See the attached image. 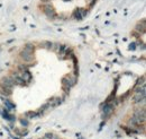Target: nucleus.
<instances>
[{
	"mask_svg": "<svg viewBox=\"0 0 146 139\" xmlns=\"http://www.w3.org/2000/svg\"><path fill=\"white\" fill-rule=\"evenodd\" d=\"M33 49L30 45H26L24 48V51L21 52V58H23L25 61H30L33 59Z\"/></svg>",
	"mask_w": 146,
	"mask_h": 139,
	"instance_id": "obj_1",
	"label": "nucleus"
},
{
	"mask_svg": "<svg viewBox=\"0 0 146 139\" xmlns=\"http://www.w3.org/2000/svg\"><path fill=\"white\" fill-rule=\"evenodd\" d=\"M14 85H15V82H14V79L10 78V77H6V78H3V79L1 80V86H2V88L10 90Z\"/></svg>",
	"mask_w": 146,
	"mask_h": 139,
	"instance_id": "obj_2",
	"label": "nucleus"
},
{
	"mask_svg": "<svg viewBox=\"0 0 146 139\" xmlns=\"http://www.w3.org/2000/svg\"><path fill=\"white\" fill-rule=\"evenodd\" d=\"M44 8H45V9H44V11H45V14L49 17H54V16H55V13H54V10L51 8V6H49V5H45V6H44Z\"/></svg>",
	"mask_w": 146,
	"mask_h": 139,
	"instance_id": "obj_3",
	"label": "nucleus"
},
{
	"mask_svg": "<svg viewBox=\"0 0 146 139\" xmlns=\"http://www.w3.org/2000/svg\"><path fill=\"white\" fill-rule=\"evenodd\" d=\"M21 78H23L24 82H29L30 78H32V75H30V73H28V71H23V74H21Z\"/></svg>",
	"mask_w": 146,
	"mask_h": 139,
	"instance_id": "obj_4",
	"label": "nucleus"
},
{
	"mask_svg": "<svg viewBox=\"0 0 146 139\" xmlns=\"http://www.w3.org/2000/svg\"><path fill=\"white\" fill-rule=\"evenodd\" d=\"M111 111H112V106H111V105H107V106H104V116L109 115Z\"/></svg>",
	"mask_w": 146,
	"mask_h": 139,
	"instance_id": "obj_5",
	"label": "nucleus"
},
{
	"mask_svg": "<svg viewBox=\"0 0 146 139\" xmlns=\"http://www.w3.org/2000/svg\"><path fill=\"white\" fill-rule=\"evenodd\" d=\"M5 104L7 105V109H8V110H11V109H14V107H15V105H14V104H13L11 102H9L8 99H6V102H5Z\"/></svg>",
	"mask_w": 146,
	"mask_h": 139,
	"instance_id": "obj_6",
	"label": "nucleus"
},
{
	"mask_svg": "<svg viewBox=\"0 0 146 139\" xmlns=\"http://www.w3.org/2000/svg\"><path fill=\"white\" fill-rule=\"evenodd\" d=\"M21 123H23L24 126H27V121H26V120H21Z\"/></svg>",
	"mask_w": 146,
	"mask_h": 139,
	"instance_id": "obj_7",
	"label": "nucleus"
}]
</instances>
